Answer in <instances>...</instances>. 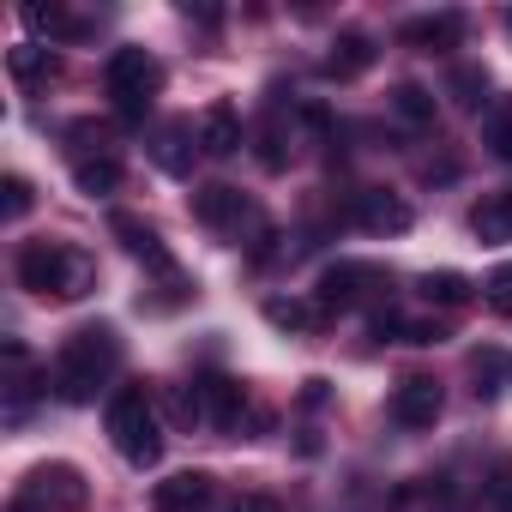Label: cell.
<instances>
[{
	"mask_svg": "<svg viewBox=\"0 0 512 512\" xmlns=\"http://www.w3.org/2000/svg\"><path fill=\"white\" fill-rule=\"evenodd\" d=\"M494 500H500V512H512V470H500V482H494Z\"/></svg>",
	"mask_w": 512,
	"mask_h": 512,
	"instance_id": "e575fe53",
	"label": "cell"
},
{
	"mask_svg": "<svg viewBox=\"0 0 512 512\" xmlns=\"http://www.w3.org/2000/svg\"><path fill=\"white\" fill-rule=\"evenodd\" d=\"M169 416H175V422H187V428H193V422H205V410H199V386H175Z\"/></svg>",
	"mask_w": 512,
	"mask_h": 512,
	"instance_id": "4dcf8cb0",
	"label": "cell"
},
{
	"mask_svg": "<svg viewBox=\"0 0 512 512\" xmlns=\"http://www.w3.org/2000/svg\"><path fill=\"white\" fill-rule=\"evenodd\" d=\"M7 512H49V506H37V500H31V494H19V500H13V506H7Z\"/></svg>",
	"mask_w": 512,
	"mask_h": 512,
	"instance_id": "d590c367",
	"label": "cell"
},
{
	"mask_svg": "<svg viewBox=\"0 0 512 512\" xmlns=\"http://www.w3.org/2000/svg\"><path fill=\"white\" fill-rule=\"evenodd\" d=\"M229 512H272V500H266V494H241Z\"/></svg>",
	"mask_w": 512,
	"mask_h": 512,
	"instance_id": "d6a6232c",
	"label": "cell"
},
{
	"mask_svg": "<svg viewBox=\"0 0 512 512\" xmlns=\"http://www.w3.org/2000/svg\"><path fill=\"white\" fill-rule=\"evenodd\" d=\"M0 193H7V217H25V211H31V199H37L25 175H7V187H0Z\"/></svg>",
	"mask_w": 512,
	"mask_h": 512,
	"instance_id": "1f68e13d",
	"label": "cell"
},
{
	"mask_svg": "<svg viewBox=\"0 0 512 512\" xmlns=\"http://www.w3.org/2000/svg\"><path fill=\"white\" fill-rule=\"evenodd\" d=\"M199 151H211V157H235L241 151V115H235V103H205V115H199Z\"/></svg>",
	"mask_w": 512,
	"mask_h": 512,
	"instance_id": "4fadbf2b",
	"label": "cell"
},
{
	"mask_svg": "<svg viewBox=\"0 0 512 512\" xmlns=\"http://www.w3.org/2000/svg\"><path fill=\"white\" fill-rule=\"evenodd\" d=\"M440 404H446V392H440L434 374H404L398 392H392V422L398 428H434Z\"/></svg>",
	"mask_w": 512,
	"mask_h": 512,
	"instance_id": "52a82bcc",
	"label": "cell"
},
{
	"mask_svg": "<svg viewBox=\"0 0 512 512\" xmlns=\"http://www.w3.org/2000/svg\"><path fill=\"white\" fill-rule=\"evenodd\" d=\"M199 386V410H205V422L217 428V434H235L241 422H247V392H241V380H229V374H205V380H193Z\"/></svg>",
	"mask_w": 512,
	"mask_h": 512,
	"instance_id": "8992f818",
	"label": "cell"
},
{
	"mask_svg": "<svg viewBox=\"0 0 512 512\" xmlns=\"http://www.w3.org/2000/svg\"><path fill=\"white\" fill-rule=\"evenodd\" d=\"M350 217H356L368 235H404V229L416 223V211H410L398 193H386V187H368V193H356Z\"/></svg>",
	"mask_w": 512,
	"mask_h": 512,
	"instance_id": "ba28073f",
	"label": "cell"
},
{
	"mask_svg": "<svg viewBox=\"0 0 512 512\" xmlns=\"http://www.w3.org/2000/svg\"><path fill=\"white\" fill-rule=\"evenodd\" d=\"M368 67H374V37H362V31H344V37L326 49V61H320V73L338 79V85H344V79H362Z\"/></svg>",
	"mask_w": 512,
	"mask_h": 512,
	"instance_id": "9a60e30c",
	"label": "cell"
},
{
	"mask_svg": "<svg viewBox=\"0 0 512 512\" xmlns=\"http://www.w3.org/2000/svg\"><path fill=\"white\" fill-rule=\"evenodd\" d=\"M470 290H476V284H470L464 272H428V278H422V302H434V308H464Z\"/></svg>",
	"mask_w": 512,
	"mask_h": 512,
	"instance_id": "cb8c5ba5",
	"label": "cell"
},
{
	"mask_svg": "<svg viewBox=\"0 0 512 512\" xmlns=\"http://www.w3.org/2000/svg\"><path fill=\"white\" fill-rule=\"evenodd\" d=\"M25 494L37 500V506H85V482H79V470L73 464H43V470H31V482H25Z\"/></svg>",
	"mask_w": 512,
	"mask_h": 512,
	"instance_id": "8fae6325",
	"label": "cell"
},
{
	"mask_svg": "<svg viewBox=\"0 0 512 512\" xmlns=\"http://www.w3.org/2000/svg\"><path fill=\"white\" fill-rule=\"evenodd\" d=\"M302 404L320 410V404H326V380H308V386H302Z\"/></svg>",
	"mask_w": 512,
	"mask_h": 512,
	"instance_id": "836d02e7",
	"label": "cell"
},
{
	"mask_svg": "<svg viewBox=\"0 0 512 512\" xmlns=\"http://www.w3.org/2000/svg\"><path fill=\"white\" fill-rule=\"evenodd\" d=\"M109 229L121 235V247L133 253V260H145L157 278H175V260H169V247L157 241V229H151V223H139V217H127V211H115V217H109Z\"/></svg>",
	"mask_w": 512,
	"mask_h": 512,
	"instance_id": "30bf717a",
	"label": "cell"
},
{
	"mask_svg": "<svg viewBox=\"0 0 512 512\" xmlns=\"http://www.w3.org/2000/svg\"><path fill=\"white\" fill-rule=\"evenodd\" d=\"M103 85H109V97H115V115H121L127 127H139L145 109H151V97L163 91V61H157L151 49H133V43H127V49L109 55Z\"/></svg>",
	"mask_w": 512,
	"mask_h": 512,
	"instance_id": "277c9868",
	"label": "cell"
},
{
	"mask_svg": "<svg viewBox=\"0 0 512 512\" xmlns=\"http://www.w3.org/2000/svg\"><path fill=\"white\" fill-rule=\"evenodd\" d=\"M470 229H476V241H512V187L482 193L470 211Z\"/></svg>",
	"mask_w": 512,
	"mask_h": 512,
	"instance_id": "d6986e66",
	"label": "cell"
},
{
	"mask_svg": "<svg viewBox=\"0 0 512 512\" xmlns=\"http://www.w3.org/2000/svg\"><path fill=\"white\" fill-rule=\"evenodd\" d=\"M260 163H266V169H284V163H290V151H284V127H278V121L260 127Z\"/></svg>",
	"mask_w": 512,
	"mask_h": 512,
	"instance_id": "f546056e",
	"label": "cell"
},
{
	"mask_svg": "<svg viewBox=\"0 0 512 512\" xmlns=\"http://www.w3.org/2000/svg\"><path fill=\"white\" fill-rule=\"evenodd\" d=\"M193 145H199V133H193L187 121H169V127L151 133V157H157V169H169V175H193Z\"/></svg>",
	"mask_w": 512,
	"mask_h": 512,
	"instance_id": "2e32d148",
	"label": "cell"
},
{
	"mask_svg": "<svg viewBox=\"0 0 512 512\" xmlns=\"http://www.w3.org/2000/svg\"><path fill=\"white\" fill-rule=\"evenodd\" d=\"M392 109H398V121L428 127V121H434V91H422V85H398V91H392Z\"/></svg>",
	"mask_w": 512,
	"mask_h": 512,
	"instance_id": "484cf974",
	"label": "cell"
},
{
	"mask_svg": "<svg viewBox=\"0 0 512 512\" xmlns=\"http://www.w3.org/2000/svg\"><path fill=\"white\" fill-rule=\"evenodd\" d=\"M19 19H25L37 37H49V43H73V37H85V19H73L61 0H49V7H43V0H31Z\"/></svg>",
	"mask_w": 512,
	"mask_h": 512,
	"instance_id": "ffe728a7",
	"label": "cell"
},
{
	"mask_svg": "<svg viewBox=\"0 0 512 512\" xmlns=\"http://www.w3.org/2000/svg\"><path fill=\"white\" fill-rule=\"evenodd\" d=\"M73 181H79V193L109 199V193L121 187V157H115V151H103V157H73Z\"/></svg>",
	"mask_w": 512,
	"mask_h": 512,
	"instance_id": "44dd1931",
	"label": "cell"
},
{
	"mask_svg": "<svg viewBox=\"0 0 512 512\" xmlns=\"http://www.w3.org/2000/svg\"><path fill=\"white\" fill-rule=\"evenodd\" d=\"M386 290H392V278H386L380 266H368V260H338V266H326V278H320V308H326V314H344V308L380 302Z\"/></svg>",
	"mask_w": 512,
	"mask_h": 512,
	"instance_id": "5b68a950",
	"label": "cell"
},
{
	"mask_svg": "<svg viewBox=\"0 0 512 512\" xmlns=\"http://www.w3.org/2000/svg\"><path fill=\"white\" fill-rule=\"evenodd\" d=\"M266 320H272L278 332H314V326L326 320V308H320V302H296V296H272V302H266Z\"/></svg>",
	"mask_w": 512,
	"mask_h": 512,
	"instance_id": "603a6c76",
	"label": "cell"
},
{
	"mask_svg": "<svg viewBox=\"0 0 512 512\" xmlns=\"http://www.w3.org/2000/svg\"><path fill=\"white\" fill-rule=\"evenodd\" d=\"M488 145H494L500 163H512V103L494 109V121H488Z\"/></svg>",
	"mask_w": 512,
	"mask_h": 512,
	"instance_id": "83f0119b",
	"label": "cell"
},
{
	"mask_svg": "<svg viewBox=\"0 0 512 512\" xmlns=\"http://www.w3.org/2000/svg\"><path fill=\"white\" fill-rule=\"evenodd\" d=\"M211 494H217V482H211L205 470H175V476H163V482L151 488V506H157V512H205Z\"/></svg>",
	"mask_w": 512,
	"mask_h": 512,
	"instance_id": "9c48e42d",
	"label": "cell"
},
{
	"mask_svg": "<svg viewBox=\"0 0 512 512\" xmlns=\"http://www.w3.org/2000/svg\"><path fill=\"white\" fill-rule=\"evenodd\" d=\"M374 338L380 344H440L446 326L440 320H404V314H374Z\"/></svg>",
	"mask_w": 512,
	"mask_h": 512,
	"instance_id": "7402d4cb",
	"label": "cell"
},
{
	"mask_svg": "<svg viewBox=\"0 0 512 512\" xmlns=\"http://www.w3.org/2000/svg\"><path fill=\"white\" fill-rule=\"evenodd\" d=\"M193 217H199L205 229H241V223H247V199H241L235 187L211 181V187L193 193Z\"/></svg>",
	"mask_w": 512,
	"mask_h": 512,
	"instance_id": "5bb4252c",
	"label": "cell"
},
{
	"mask_svg": "<svg viewBox=\"0 0 512 512\" xmlns=\"http://www.w3.org/2000/svg\"><path fill=\"white\" fill-rule=\"evenodd\" d=\"M506 31H512V13H506Z\"/></svg>",
	"mask_w": 512,
	"mask_h": 512,
	"instance_id": "8d00e7d4",
	"label": "cell"
},
{
	"mask_svg": "<svg viewBox=\"0 0 512 512\" xmlns=\"http://www.w3.org/2000/svg\"><path fill=\"white\" fill-rule=\"evenodd\" d=\"M7 73H13L19 85H49V79L61 73V55H55L49 43H19V49H7Z\"/></svg>",
	"mask_w": 512,
	"mask_h": 512,
	"instance_id": "e0dca14e",
	"label": "cell"
},
{
	"mask_svg": "<svg viewBox=\"0 0 512 512\" xmlns=\"http://www.w3.org/2000/svg\"><path fill=\"white\" fill-rule=\"evenodd\" d=\"M458 37H464V19H458V13H422V19H410V25L398 31L404 49H428V55L458 49Z\"/></svg>",
	"mask_w": 512,
	"mask_h": 512,
	"instance_id": "7c38bea8",
	"label": "cell"
},
{
	"mask_svg": "<svg viewBox=\"0 0 512 512\" xmlns=\"http://www.w3.org/2000/svg\"><path fill=\"white\" fill-rule=\"evenodd\" d=\"M109 440H115V452L127 458V464H157V452H163V422H157V404L145 398V386H121L115 398H109Z\"/></svg>",
	"mask_w": 512,
	"mask_h": 512,
	"instance_id": "3957f363",
	"label": "cell"
},
{
	"mask_svg": "<svg viewBox=\"0 0 512 512\" xmlns=\"http://www.w3.org/2000/svg\"><path fill=\"white\" fill-rule=\"evenodd\" d=\"M19 284L43 302H79L97 290V260L67 241H25L19 247Z\"/></svg>",
	"mask_w": 512,
	"mask_h": 512,
	"instance_id": "7a4b0ae2",
	"label": "cell"
},
{
	"mask_svg": "<svg viewBox=\"0 0 512 512\" xmlns=\"http://www.w3.org/2000/svg\"><path fill=\"white\" fill-rule=\"evenodd\" d=\"M115 368H121V338H115V326H79V332L61 344L49 386H55L61 404H91V398L115 380Z\"/></svg>",
	"mask_w": 512,
	"mask_h": 512,
	"instance_id": "6da1fadb",
	"label": "cell"
},
{
	"mask_svg": "<svg viewBox=\"0 0 512 512\" xmlns=\"http://www.w3.org/2000/svg\"><path fill=\"white\" fill-rule=\"evenodd\" d=\"M446 91H452L458 109H482V103H488V73H482V67H452V85H446Z\"/></svg>",
	"mask_w": 512,
	"mask_h": 512,
	"instance_id": "d4e9b609",
	"label": "cell"
},
{
	"mask_svg": "<svg viewBox=\"0 0 512 512\" xmlns=\"http://www.w3.org/2000/svg\"><path fill=\"white\" fill-rule=\"evenodd\" d=\"M31 398H37V374H31V356H25V344H19V338H7V416L19 422V416L31 410Z\"/></svg>",
	"mask_w": 512,
	"mask_h": 512,
	"instance_id": "ac0fdd59",
	"label": "cell"
},
{
	"mask_svg": "<svg viewBox=\"0 0 512 512\" xmlns=\"http://www.w3.org/2000/svg\"><path fill=\"white\" fill-rule=\"evenodd\" d=\"M482 302H488L494 314H512V260L488 272V284H482Z\"/></svg>",
	"mask_w": 512,
	"mask_h": 512,
	"instance_id": "4316f807",
	"label": "cell"
},
{
	"mask_svg": "<svg viewBox=\"0 0 512 512\" xmlns=\"http://www.w3.org/2000/svg\"><path fill=\"white\" fill-rule=\"evenodd\" d=\"M67 139H73V151H79V157H103V139H109V133H103L97 121H73V127H67Z\"/></svg>",
	"mask_w": 512,
	"mask_h": 512,
	"instance_id": "f1b7e54d",
	"label": "cell"
}]
</instances>
